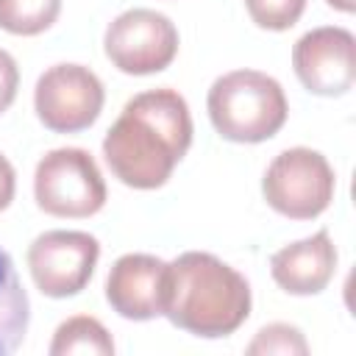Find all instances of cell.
Segmentation results:
<instances>
[{
  "mask_svg": "<svg viewBox=\"0 0 356 356\" xmlns=\"http://www.w3.org/2000/svg\"><path fill=\"white\" fill-rule=\"evenodd\" d=\"M17 86H19V70L17 61L11 58V53H6L0 47V114L14 103L17 97Z\"/></svg>",
  "mask_w": 356,
  "mask_h": 356,
  "instance_id": "17",
  "label": "cell"
},
{
  "mask_svg": "<svg viewBox=\"0 0 356 356\" xmlns=\"http://www.w3.org/2000/svg\"><path fill=\"white\" fill-rule=\"evenodd\" d=\"M337 178L323 153L312 147H289L278 153L264 178V200L289 220H312L323 214L334 197Z\"/></svg>",
  "mask_w": 356,
  "mask_h": 356,
  "instance_id": "4",
  "label": "cell"
},
{
  "mask_svg": "<svg viewBox=\"0 0 356 356\" xmlns=\"http://www.w3.org/2000/svg\"><path fill=\"white\" fill-rule=\"evenodd\" d=\"M167 261L150 253H125L106 278V300L125 320H153L164 314Z\"/></svg>",
  "mask_w": 356,
  "mask_h": 356,
  "instance_id": "10",
  "label": "cell"
},
{
  "mask_svg": "<svg viewBox=\"0 0 356 356\" xmlns=\"http://www.w3.org/2000/svg\"><path fill=\"white\" fill-rule=\"evenodd\" d=\"M192 145V117L175 89L131 97L103 139L111 172L134 189H159Z\"/></svg>",
  "mask_w": 356,
  "mask_h": 356,
  "instance_id": "1",
  "label": "cell"
},
{
  "mask_svg": "<svg viewBox=\"0 0 356 356\" xmlns=\"http://www.w3.org/2000/svg\"><path fill=\"white\" fill-rule=\"evenodd\" d=\"M103 44L108 61L120 72L150 75L172 64L178 53V31L170 17L153 8H131L106 28Z\"/></svg>",
  "mask_w": 356,
  "mask_h": 356,
  "instance_id": "6",
  "label": "cell"
},
{
  "mask_svg": "<svg viewBox=\"0 0 356 356\" xmlns=\"http://www.w3.org/2000/svg\"><path fill=\"white\" fill-rule=\"evenodd\" d=\"M250 314V286L242 273L211 253L189 250L167 264L164 317L206 339L234 334Z\"/></svg>",
  "mask_w": 356,
  "mask_h": 356,
  "instance_id": "2",
  "label": "cell"
},
{
  "mask_svg": "<svg viewBox=\"0 0 356 356\" xmlns=\"http://www.w3.org/2000/svg\"><path fill=\"white\" fill-rule=\"evenodd\" d=\"M100 245L86 231H44L28 248L33 284L47 298L78 295L97 264Z\"/></svg>",
  "mask_w": 356,
  "mask_h": 356,
  "instance_id": "8",
  "label": "cell"
},
{
  "mask_svg": "<svg viewBox=\"0 0 356 356\" xmlns=\"http://www.w3.org/2000/svg\"><path fill=\"white\" fill-rule=\"evenodd\" d=\"M33 195L53 217H89L103 209L106 184L83 147H56L36 164Z\"/></svg>",
  "mask_w": 356,
  "mask_h": 356,
  "instance_id": "5",
  "label": "cell"
},
{
  "mask_svg": "<svg viewBox=\"0 0 356 356\" xmlns=\"http://www.w3.org/2000/svg\"><path fill=\"white\" fill-rule=\"evenodd\" d=\"M356 39L348 28H314L303 33L292 47V67L300 83L323 97L345 95L356 81L353 64Z\"/></svg>",
  "mask_w": 356,
  "mask_h": 356,
  "instance_id": "9",
  "label": "cell"
},
{
  "mask_svg": "<svg viewBox=\"0 0 356 356\" xmlns=\"http://www.w3.org/2000/svg\"><path fill=\"white\" fill-rule=\"evenodd\" d=\"M103 97V83L89 67L56 64L36 81L33 106L44 128L56 134H78L100 117Z\"/></svg>",
  "mask_w": 356,
  "mask_h": 356,
  "instance_id": "7",
  "label": "cell"
},
{
  "mask_svg": "<svg viewBox=\"0 0 356 356\" xmlns=\"http://www.w3.org/2000/svg\"><path fill=\"white\" fill-rule=\"evenodd\" d=\"M337 270V248L328 231H317L309 239L292 242L273 253L270 273L275 284L289 295H317L328 286Z\"/></svg>",
  "mask_w": 356,
  "mask_h": 356,
  "instance_id": "11",
  "label": "cell"
},
{
  "mask_svg": "<svg viewBox=\"0 0 356 356\" xmlns=\"http://www.w3.org/2000/svg\"><path fill=\"white\" fill-rule=\"evenodd\" d=\"M325 3H328L331 8H337V11H348V14L356 8V0H325Z\"/></svg>",
  "mask_w": 356,
  "mask_h": 356,
  "instance_id": "19",
  "label": "cell"
},
{
  "mask_svg": "<svg viewBox=\"0 0 356 356\" xmlns=\"http://www.w3.org/2000/svg\"><path fill=\"white\" fill-rule=\"evenodd\" d=\"M306 350L309 345L300 337V331L286 323L264 325L256 334V339L248 345V353H306Z\"/></svg>",
  "mask_w": 356,
  "mask_h": 356,
  "instance_id": "16",
  "label": "cell"
},
{
  "mask_svg": "<svg viewBox=\"0 0 356 356\" xmlns=\"http://www.w3.org/2000/svg\"><path fill=\"white\" fill-rule=\"evenodd\" d=\"M53 356H72V353H95V356H111L114 353V339L103 328L100 320L78 314L64 320L56 328V337L50 342Z\"/></svg>",
  "mask_w": 356,
  "mask_h": 356,
  "instance_id": "13",
  "label": "cell"
},
{
  "mask_svg": "<svg viewBox=\"0 0 356 356\" xmlns=\"http://www.w3.org/2000/svg\"><path fill=\"white\" fill-rule=\"evenodd\" d=\"M61 11V0H0V28L17 36L47 31Z\"/></svg>",
  "mask_w": 356,
  "mask_h": 356,
  "instance_id": "14",
  "label": "cell"
},
{
  "mask_svg": "<svg viewBox=\"0 0 356 356\" xmlns=\"http://www.w3.org/2000/svg\"><path fill=\"white\" fill-rule=\"evenodd\" d=\"M209 117L222 139L264 142L286 122V97L275 78L259 70H234L209 89Z\"/></svg>",
  "mask_w": 356,
  "mask_h": 356,
  "instance_id": "3",
  "label": "cell"
},
{
  "mask_svg": "<svg viewBox=\"0 0 356 356\" xmlns=\"http://www.w3.org/2000/svg\"><path fill=\"white\" fill-rule=\"evenodd\" d=\"M245 6H248L250 19L259 28L286 31L300 19L306 0H245Z\"/></svg>",
  "mask_w": 356,
  "mask_h": 356,
  "instance_id": "15",
  "label": "cell"
},
{
  "mask_svg": "<svg viewBox=\"0 0 356 356\" xmlns=\"http://www.w3.org/2000/svg\"><path fill=\"white\" fill-rule=\"evenodd\" d=\"M28 295L17 278L11 256L0 248V356L14 353L28 331Z\"/></svg>",
  "mask_w": 356,
  "mask_h": 356,
  "instance_id": "12",
  "label": "cell"
},
{
  "mask_svg": "<svg viewBox=\"0 0 356 356\" xmlns=\"http://www.w3.org/2000/svg\"><path fill=\"white\" fill-rule=\"evenodd\" d=\"M14 184H17L14 167L6 156H0V211L14 200Z\"/></svg>",
  "mask_w": 356,
  "mask_h": 356,
  "instance_id": "18",
  "label": "cell"
}]
</instances>
